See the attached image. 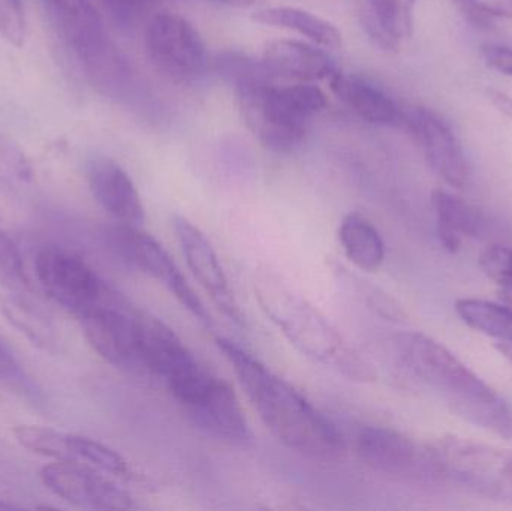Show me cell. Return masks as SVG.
<instances>
[{"mask_svg":"<svg viewBox=\"0 0 512 511\" xmlns=\"http://www.w3.org/2000/svg\"><path fill=\"white\" fill-rule=\"evenodd\" d=\"M216 345L233 366L262 423L283 446L315 459L336 458L343 452L339 429L306 396L237 342L218 338Z\"/></svg>","mask_w":512,"mask_h":511,"instance_id":"1","label":"cell"},{"mask_svg":"<svg viewBox=\"0 0 512 511\" xmlns=\"http://www.w3.org/2000/svg\"><path fill=\"white\" fill-rule=\"evenodd\" d=\"M394 350L400 363L445 402L460 419L512 440V407L459 357L420 332L399 333Z\"/></svg>","mask_w":512,"mask_h":511,"instance_id":"2","label":"cell"},{"mask_svg":"<svg viewBox=\"0 0 512 511\" xmlns=\"http://www.w3.org/2000/svg\"><path fill=\"white\" fill-rule=\"evenodd\" d=\"M255 297L265 317L301 354L351 381H372V366L330 320L280 276L255 278Z\"/></svg>","mask_w":512,"mask_h":511,"instance_id":"3","label":"cell"},{"mask_svg":"<svg viewBox=\"0 0 512 511\" xmlns=\"http://www.w3.org/2000/svg\"><path fill=\"white\" fill-rule=\"evenodd\" d=\"M246 125L259 143L276 153H292L303 144L310 120L327 107L325 93L310 83L277 87L274 83L237 87Z\"/></svg>","mask_w":512,"mask_h":511,"instance_id":"4","label":"cell"},{"mask_svg":"<svg viewBox=\"0 0 512 511\" xmlns=\"http://www.w3.org/2000/svg\"><path fill=\"white\" fill-rule=\"evenodd\" d=\"M439 477L480 497L512 504V450L459 437L429 446Z\"/></svg>","mask_w":512,"mask_h":511,"instance_id":"5","label":"cell"},{"mask_svg":"<svg viewBox=\"0 0 512 511\" xmlns=\"http://www.w3.org/2000/svg\"><path fill=\"white\" fill-rule=\"evenodd\" d=\"M102 236L116 257L167 288L171 296L176 297L177 302L203 326H213L212 317L203 300L197 296L176 261L155 237L144 233L140 227L120 222L105 228Z\"/></svg>","mask_w":512,"mask_h":511,"instance_id":"6","label":"cell"},{"mask_svg":"<svg viewBox=\"0 0 512 511\" xmlns=\"http://www.w3.org/2000/svg\"><path fill=\"white\" fill-rule=\"evenodd\" d=\"M60 38L80 59L89 81L105 80L122 68L125 57L108 38L89 0H44Z\"/></svg>","mask_w":512,"mask_h":511,"instance_id":"7","label":"cell"},{"mask_svg":"<svg viewBox=\"0 0 512 511\" xmlns=\"http://www.w3.org/2000/svg\"><path fill=\"white\" fill-rule=\"evenodd\" d=\"M35 275L45 293L77 318L114 294L83 258L56 245L39 249Z\"/></svg>","mask_w":512,"mask_h":511,"instance_id":"8","label":"cell"},{"mask_svg":"<svg viewBox=\"0 0 512 511\" xmlns=\"http://www.w3.org/2000/svg\"><path fill=\"white\" fill-rule=\"evenodd\" d=\"M146 48L153 66L174 83H191L206 72V44L198 30L180 15H155L147 27Z\"/></svg>","mask_w":512,"mask_h":511,"instance_id":"9","label":"cell"},{"mask_svg":"<svg viewBox=\"0 0 512 511\" xmlns=\"http://www.w3.org/2000/svg\"><path fill=\"white\" fill-rule=\"evenodd\" d=\"M141 312L114 291L110 299L78 317L90 347L110 365L141 372L138 326Z\"/></svg>","mask_w":512,"mask_h":511,"instance_id":"10","label":"cell"},{"mask_svg":"<svg viewBox=\"0 0 512 511\" xmlns=\"http://www.w3.org/2000/svg\"><path fill=\"white\" fill-rule=\"evenodd\" d=\"M358 458L376 473L403 482L438 479L429 447L390 428L366 426L355 438Z\"/></svg>","mask_w":512,"mask_h":511,"instance_id":"11","label":"cell"},{"mask_svg":"<svg viewBox=\"0 0 512 511\" xmlns=\"http://www.w3.org/2000/svg\"><path fill=\"white\" fill-rule=\"evenodd\" d=\"M42 483L60 500L92 510H132L134 498L104 473L80 461H56L42 467Z\"/></svg>","mask_w":512,"mask_h":511,"instance_id":"12","label":"cell"},{"mask_svg":"<svg viewBox=\"0 0 512 511\" xmlns=\"http://www.w3.org/2000/svg\"><path fill=\"white\" fill-rule=\"evenodd\" d=\"M173 227L188 269L191 270L201 288L206 291L213 305L231 323L240 327L245 326V314L237 302L236 294L231 288L212 243L204 236L203 231L185 216H174Z\"/></svg>","mask_w":512,"mask_h":511,"instance_id":"13","label":"cell"},{"mask_svg":"<svg viewBox=\"0 0 512 511\" xmlns=\"http://www.w3.org/2000/svg\"><path fill=\"white\" fill-rule=\"evenodd\" d=\"M409 117V132L423 147L427 164L433 173L451 188H465L471 171L462 144L453 129L429 108H417Z\"/></svg>","mask_w":512,"mask_h":511,"instance_id":"14","label":"cell"},{"mask_svg":"<svg viewBox=\"0 0 512 511\" xmlns=\"http://www.w3.org/2000/svg\"><path fill=\"white\" fill-rule=\"evenodd\" d=\"M86 177L96 203L116 222L141 227L146 221L143 201L125 170L107 156L87 161Z\"/></svg>","mask_w":512,"mask_h":511,"instance_id":"15","label":"cell"},{"mask_svg":"<svg viewBox=\"0 0 512 511\" xmlns=\"http://www.w3.org/2000/svg\"><path fill=\"white\" fill-rule=\"evenodd\" d=\"M331 90L342 99L364 122L379 126H397L411 129V117L406 116L399 105L375 84L358 75L334 72L330 78Z\"/></svg>","mask_w":512,"mask_h":511,"instance_id":"16","label":"cell"},{"mask_svg":"<svg viewBox=\"0 0 512 511\" xmlns=\"http://www.w3.org/2000/svg\"><path fill=\"white\" fill-rule=\"evenodd\" d=\"M204 431L231 443L251 440L245 410L230 384L216 377L200 404L188 411Z\"/></svg>","mask_w":512,"mask_h":511,"instance_id":"17","label":"cell"},{"mask_svg":"<svg viewBox=\"0 0 512 511\" xmlns=\"http://www.w3.org/2000/svg\"><path fill=\"white\" fill-rule=\"evenodd\" d=\"M265 66L274 78L310 83L325 80L337 72L336 63L327 51L304 42L274 41L264 51Z\"/></svg>","mask_w":512,"mask_h":511,"instance_id":"18","label":"cell"},{"mask_svg":"<svg viewBox=\"0 0 512 511\" xmlns=\"http://www.w3.org/2000/svg\"><path fill=\"white\" fill-rule=\"evenodd\" d=\"M417 0H360L361 24L382 50H399L412 35V12Z\"/></svg>","mask_w":512,"mask_h":511,"instance_id":"19","label":"cell"},{"mask_svg":"<svg viewBox=\"0 0 512 511\" xmlns=\"http://www.w3.org/2000/svg\"><path fill=\"white\" fill-rule=\"evenodd\" d=\"M433 209L438 221V236L445 251L456 254L463 237H477L483 227L480 213L462 198L445 189H436L432 195Z\"/></svg>","mask_w":512,"mask_h":511,"instance_id":"20","label":"cell"},{"mask_svg":"<svg viewBox=\"0 0 512 511\" xmlns=\"http://www.w3.org/2000/svg\"><path fill=\"white\" fill-rule=\"evenodd\" d=\"M340 246L346 258L363 272L381 269L385 261V243L378 228L358 213H349L339 225Z\"/></svg>","mask_w":512,"mask_h":511,"instance_id":"21","label":"cell"},{"mask_svg":"<svg viewBox=\"0 0 512 511\" xmlns=\"http://www.w3.org/2000/svg\"><path fill=\"white\" fill-rule=\"evenodd\" d=\"M255 20L268 26L283 27L306 36L315 44L325 48H337L342 45V33L334 24L312 12L298 8H267L255 14Z\"/></svg>","mask_w":512,"mask_h":511,"instance_id":"22","label":"cell"},{"mask_svg":"<svg viewBox=\"0 0 512 511\" xmlns=\"http://www.w3.org/2000/svg\"><path fill=\"white\" fill-rule=\"evenodd\" d=\"M456 312L471 329L498 339L501 344H512V305L483 299H460Z\"/></svg>","mask_w":512,"mask_h":511,"instance_id":"23","label":"cell"},{"mask_svg":"<svg viewBox=\"0 0 512 511\" xmlns=\"http://www.w3.org/2000/svg\"><path fill=\"white\" fill-rule=\"evenodd\" d=\"M69 453L72 461L84 462L95 470L120 480H132L135 477L129 462L120 453L101 441L84 435L69 434Z\"/></svg>","mask_w":512,"mask_h":511,"instance_id":"24","label":"cell"},{"mask_svg":"<svg viewBox=\"0 0 512 511\" xmlns=\"http://www.w3.org/2000/svg\"><path fill=\"white\" fill-rule=\"evenodd\" d=\"M0 309L21 333L27 336L33 344L42 348L54 345V333L47 318L36 311L33 306L14 296H6L0 300Z\"/></svg>","mask_w":512,"mask_h":511,"instance_id":"25","label":"cell"},{"mask_svg":"<svg viewBox=\"0 0 512 511\" xmlns=\"http://www.w3.org/2000/svg\"><path fill=\"white\" fill-rule=\"evenodd\" d=\"M215 66L218 74L230 81L234 89L249 84L274 83V77L265 66L264 60L252 59L240 51H225L219 54Z\"/></svg>","mask_w":512,"mask_h":511,"instance_id":"26","label":"cell"},{"mask_svg":"<svg viewBox=\"0 0 512 511\" xmlns=\"http://www.w3.org/2000/svg\"><path fill=\"white\" fill-rule=\"evenodd\" d=\"M15 440L21 447L45 458H53L56 461L71 459L69 453V434L56 431V429L44 428V426L20 425L15 426Z\"/></svg>","mask_w":512,"mask_h":511,"instance_id":"27","label":"cell"},{"mask_svg":"<svg viewBox=\"0 0 512 511\" xmlns=\"http://www.w3.org/2000/svg\"><path fill=\"white\" fill-rule=\"evenodd\" d=\"M480 267L484 275L502 291L512 288V248L493 245L481 254Z\"/></svg>","mask_w":512,"mask_h":511,"instance_id":"28","label":"cell"},{"mask_svg":"<svg viewBox=\"0 0 512 511\" xmlns=\"http://www.w3.org/2000/svg\"><path fill=\"white\" fill-rule=\"evenodd\" d=\"M457 8L477 24H487L492 18L512 20V0H453Z\"/></svg>","mask_w":512,"mask_h":511,"instance_id":"29","label":"cell"},{"mask_svg":"<svg viewBox=\"0 0 512 511\" xmlns=\"http://www.w3.org/2000/svg\"><path fill=\"white\" fill-rule=\"evenodd\" d=\"M0 279L9 284H29L20 251L3 231H0Z\"/></svg>","mask_w":512,"mask_h":511,"instance_id":"30","label":"cell"},{"mask_svg":"<svg viewBox=\"0 0 512 511\" xmlns=\"http://www.w3.org/2000/svg\"><path fill=\"white\" fill-rule=\"evenodd\" d=\"M0 33L15 47H21L26 35L21 0H0Z\"/></svg>","mask_w":512,"mask_h":511,"instance_id":"31","label":"cell"},{"mask_svg":"<svg viewBox=\"0 0 512 511\" xmlns=\"http://www.w3.org/2000/svg\"><path fill=\"white\" fill-rule=\"evenodd\" d=\"M101 2L120 26L131 29L155 8L158 0H101Z\"/></svg>","mask_w":512,"mask_h":511,"instance_id":"32","label":"cell"},{"mask_svg":"<svg viewBox=\"0 0 512 511\" xmlns=\"http://www.w3.org/2000/svg\"><path fill=\"white\" fill-rule=\"evenodd\" d=\"M0 158L21 180L32 179V167L17 143L0 132Z\"/></svg>","mask_w":512,"mask_h":511,"instance_id":"33","label":"cell"},{"mask_svg":"<svg viewBox=\"0 0 512 511\" xmlns=\"http://www.w3.org/2000/svg\"><path fill=\"white\" fill-rule=\"evenodd\" d=\"M24 381L26 378L17 357L12 353L5 339L0 336V383L23 386Z\"/></svg>","mask_w":512,"mask_h":511,"instance_id":"34","label":"cell"},{"mask_svg":"<svg viewBox=\"0 0 512 511\" xmlns=\"http://www.w3.org/2000/svg\"><path fill=\"white\" fill-rule=\"evenodd\" d=\"M484 57L493 69L512 77V48L487 47L484 48Z\"/></svg>","mask_w":512,"mask_h":511,"instance_id":"35","label":"cell"},{"mask_svg":"<svg viewBox=\"0 0 512 511\" xmlns=\"http://www.w3.org/2000/svg\"><path fill=\"white\" fill-rule=\"evenodd\" d=\"M490 101L493 102L496 108L501 113H504L508 119L512 120V98L507 93L501 92V90L490 89L489 90Z\"/></svg>","mask_w":512,"mask_h":511,"instance_id":"36","label":"cell"},{"mask_svg":"<svg viewBox=\"0 0 512 511\" xmlns=\"http://www.w3.org/2000/svg\"><path fill=\"white\" fill-rule=\"evenodd\" d=\"M496 348H498L501 356L507 359L512 365V344H499Z\"/></svg>","mask_w":512,"mask_h":511,"instance_id":"37","label":"cell"},{"mask_svg":"<svg viewBox=\"0 0 512 511\" xmlns=\"http://www.w3.org/2000/svg\"><path fill=\"white\" fill-rule=\"evenodd\" d=\"M12 509H20V507L15 506L12 503H6L5 500H0V510H12Z\"/></svg>","mask_w":512,"mask_h":511,"instance_id":"38","label":"cell"},{"mask_svg":"<svg viewBox=\"0 0 512 511\" xmlns=\"http://www.w3.org/2000/svg\"><path fill=\"white\" fill-rule=\"evenodd\" d=\"M502 294H504V299L512 305V288L511 290L502 291Z\"/></svg>","mask_w":512,"mask_h":511,"instance_id":"39","label":"cell"}]
</instances>
